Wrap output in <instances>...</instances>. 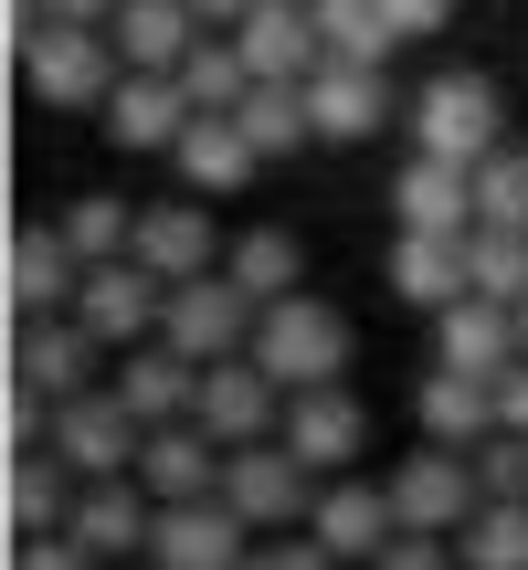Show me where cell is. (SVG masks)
<instances>
[{
    "mask_svg": "<svg viewBox=\"0 0 528 570\" xmlns=\"http://www.w3.org/2000/svg\"><path fill=\"white\" fill-rule=\"evenodd\" d=\"M63 233H75V254H85V265H106V254H127V244H138V212H127L117 190H85V202L63 212Z\"/></svg>",
    "mask_w": 528,
    "mask_h": 570,
    "instance_id": "e575fe53",
    "label": "cell"
},
{
    "mask_svg": "<svg viewBox=\"0 0 528 570\" xmlns=\"http://www.w3.org/2000/svg\"><path fill=\"white\" fill-rule=\"evenodd\" d=\"M190 11H202L212 32H233V21H244V0H190Z\"/></svg>",
    "mask_w": 528,
    "mask_h": 570,
    "instance_id": "7bdbcfd3",
    "label": "cell"
},
{
    "mask_svg": "<svg viewBox=\"0 0 528 570\" xmlns=\"http://www.w3.org/2000/svg\"><path fill=\"white\" fill-rule=\"evenodd\" d=\"M370 570H466V550H454V539H433V529H402Z\"/></svg>",
    "mask_w": 528,
    "mask_h": 570,
    "instance_id": "f35d334b",
    "label": "cell"
},
{
    "mask_svg": "<svg viewBox=\"0 0 528 570\" xmlns=\"http://www.w3.org/2000/svg\"><path fill=\"white\" fill-rule=\"evenodd\" d=\"M306 529H317L339 560H360V570H370L391 539H402V518H391V475H381V487H370V475H327L317 508H306Z\"/></svg>",
    "mask_w": 528,
    "mask_h": 570,
    "instance_id": "2e32d148",
    "label": "cell"
},
{
    "mask_svg": "<svg viewBox=\"0 0 528 570\" xmlns=\"http://www.w3.org/2000/svg\"><path fill=\"white\" fill-rule=\"evenodd\" d=\"M190 423H212L223 444H264V433L285 423V381L254 360V348H233V360H202V391H190Z\"/></svg>",
    "mask_w": 528,
    "mask_h": 570,
    "instance_id": "9c48e42d",
    "label": "cell"
},
{
    "mask_svg": "<svg viewBox=\"0 0 528 570\" xmlns=\"http://www.w3.org/2000/svg\"><path fill=\"white\" fill-rule=\"evenodd\" d=\"M106 32H117L127 63H148V75H180V53L212 32V21L190 11V0H117V21H106Z\"/></svg>",
    "mask_w": 528,
    "mask_h": 570,
    "instance_id": "4316f807",
    "label": "cell"
},
{
    "mask_svg": "<svg viewBox=\"0 0 528 570\" xmlns=\"http://www.w3.org/2000/svg\"><path fill=\"white\" fill-rule=\"evenodd\" d=\"M148 560L159 570H244L254 560V518L233 497H169L159 529H148Z\"/></svg>",
    "mask_w": 528,
    "mask_h": 570,
    "instance_id": "8992f818",
    "label": "cell"
},
{
    "mask_svg": "<svg viewBox=\"0 0 528 570\" xmlns=\"http://www.w3.org/2000/svg\"><path fill=\"white\" fill-rule=\"evenodd\" d=\"M254 317H264V306H254L223 265H212V275H180V285H169L159 338H169V348H190V360H233V348H254Z\"/></svg>",
    "mask_w": 528,
    "mask_h": 570,
    "instance_id": "ba28073f",
    "label": "cell"
},
{
    "mask_svg": "<svg viewBox=\"0 0 528 570\" xmlns=\"http://www.w3.org/2000/svg\"><path fill=\"white\" fill-rule=\"evenodd\" d=\"M223 275L244 285L254 306H275V296H296V275H306V244H296V233H285V223H254L244 244L223 254Z\"/></svg>",
    "mask_w": 528,
    "mask_h": 570,
    "instance_id": "f1b7e54d",
    "label": "cell"
},
{
    "mask_svg": "<svg viewBox=\"0 0 528 570\" xmlns=\"http://www.w3.org/2000/svg\"><path fill=\"white\" fill-rule=\"evenodd\" d=\"M275 433L317 475H349V465H360V444H370V412H360V391H349V381H317V391H285V423Z\"/></svg>",
    "mask_w": 528,
    "mask_h": 570,
    "instance_id": "5bb4252c",
    "label": "cell"
},
{
    "mask_svg": "<svg viewBox=\"0 0 528 570\" xmlns=\"http://www.w3.org/2000/svg\"><path fill=\"white\" fill-rule=\"evenodd\" d=\"M518 348H528V306H518Z\"/></svg>",
    "mask_w": 528,
    "mask_h": 570,
    "instance_id": "ee69618b",
    "label": "cell"
},
{
    "mask_svg": "<svg viewBox=\"0 0 528 570\" xmlns=\"http://www.w3.org/2000/svg\"><path fill=\"white\" fill-rule=\"evenodd\" d=\"M117 75H127V53H117L106 21H53L42 11V32L21 42V85H32L42 106H106Z\"/></svg>",
    "mask_w": 528,
    "mask_h": 570,
    "instance_id": "6da1fadb",
    "label": "cell"
},
{
    "mask_svg": "<svg viewBox=\"0 0 528 570\" xmlns=\"http://www.w3.org/2000/svg\"><path fill=\"white\" fill-rule=\"evenodd\" d=\"M0 285H11V317H53V306H75V285H85V254H75V233H32L21 223L11 233V254H0Z\"/></svg>",
    "mask_w": 528,
    "mask_h": 570,
    "instance_id": "d6986e66",
    "label": "cell"
},
{
    "mask_svg": "<svg viewBox=\"0 0 528 570\" xmlns=\"http://www.w3.org/2000/svg\"><path fill=\"white\" fill-rule=\"evenodd\" d=\"M223 497L254 518V529H306V508H317V465H306L285 433H264V444H233L223 454Z\"/></svg>",
    "mask_w": 528,
    "mask_h": 570,
    "instance_id": "277c9868",
    "label": "cell"
},
{
    "mask_svg": "<svg viewBox=\"0 0 528 570\" xmlns=\"http://www.w3.org/2000/svg\"><path fill=\"white\" fill-rule=\"evenodd\" d=\"M127 254H138L159 285L223 265V254H212V212H202V202H148V212H138V244H127Z\"/></svg>",
    "mask_w": 528,
    "mask_h": 570,
    "instance_id": "d4e9b609",
    "label": "cell"
},
{
    "mask_svg": "<svg viewBox=\"0 0 528 570\" xmlns=\"http://www.w3.org/2000/svg\"><path fill=\"white\" fill-rule=\"evenodd\" d=\"M306 106H317V138H327V148H360V138H381V117H391V85H381V63H349V53H327L317 75H306Z\"/></svg>",
    "mask_w": 528,
    "mask_h": 570,
    "instance_id": "ffe728a7",
    "label": "cell"
},
{
    "mask_svg": "<svg viewBox=\"0 0 528 570\" xmlns=\"http://www.w3.org/2000/svg\"><path fill=\"white\" fill-rule=\"evenodd\" d=\"M476 223L528 233V148H487L476 159Z\"/></svg>",
    "mask_w": 528,
    "mask_h": 570,
    "instance_id": "836d02e7",
    "label": "cell"
},
{
    "mask_svg": "<svg viewBox=\"0 0 528 570\" xmlns=\"http://www.w3.org/2000/svg\"><path fill=\"white\" fill-rule=\"evenodd\" d=\"M180 85H190V106H244L254 96V63H244V42H233V32H202L180 53Z\"/></svg>",
    "mask_w": 528,
    "mask_h": 570,
    "instance_id": "1f68e13d",
    "label": "cell"
},
{
    "mask_svg": "<svg viewBox=\"0 0 528 570\" xmlns=\"http://www.w3.org/2000/svg\"><path fill=\"white\" fill-rule=\"evenodd\" d=\"M127 570H159V560H127Z\"/></svg>",
    "mask_w": 528,
    "mask_h": 570,
    "instance_id": "f6af8a7d",
    "label": "cell"
},
{
    "mask_svg": "<svg viewBox=\"0 0 528 570\" xmlns=\"http://www.w3.org/2000/svg\"><path fill=\"white\" fill-rule=\"evenodd\" d=\"M42 444H53L75 475H138L148 423L127 412V391H117V381H96V391H75V402H53V433H42Z\"/></svg>",
    "mask_w": 528,
    "mask_h": 570,
    "instance_id": "3957f363",
    "label": "cell"
},
{
    "mask_svg": "<svg viewBox=\"0 0 528 570\" xmlns=\"http://www.w3.org/2000/svg\"><path fill=\"white\" fill-rule=\"evenodd\" d=\"M466 296H497V306H528V233H508V223H476L466 233Z\"/></svg>",
    "mask_w": 528,
    "mask_h": 570,
    "instance_id": "f546056e",
    "label": "cell"
},
{
    "mask_svg": "<svg viewBox=\"0 0 528 570\" xmlns=\"http://www.w3.org/2000/svg\"><path fill=\"white\" fill-rule=\"evenodd\" d=\"M96 360H117V348H106L96 327L75 317V306H53V317H21V338H11V381L53 391V402L96 391Z\"/></svg>",
    "mask_w": 528,
    "mask_h": 570,
    "instance_id": "8fae6325",
    "label": "cell"
},
{
    "mask_svg": "<svg viewBox=\"0 0 528 570\" xmlns=\"http://www.w3.org/2000/svg\"><path fill=\"white\" fill-rule=\"evenodd\" d=\"M466 570H528V497H487V508L454 529Z\"/></svg>",
    "mask_w": 528,
    "mask_h": 570,
    "instance_id": "4dcf8cb0",
    "label": "cell"
},
{
    "mask_svg": "<svg viewBox=\"0 0 528 570\" xmlns=\"http://www.w3.org/2000/svg\"><path fill=\"white\" fill-rule=\"evenodd\" d=\"M391 223H412V233H476V159L412 148L402 180H391Z\"/></svg>",
    "mask_w": 528,
    "mask_h": 570,
    "instance_id": "9a60e30c",
    "label": "cell"
},
{
    "mask_svg": "<svg viewBox=\"0 0 528 570\" xmlns=\"http://www.w3.org/2000/svg\"><path fill=\"white\" fill-rule=\"evenodd\" d=\"M75 487H85V475L63 465L53 444H11V475H0L11 539H32V529H63V518H75Z\"/></svg>",
    "mask_w": 528,
    "mask_h": 570,
    "instance_id": "603a6c76",
    "label": "cell"
},
{
    "mask_svg": "<svg viewBox=\"0 0 528 570\" xmlns=\"http://www.w3.org/2000/svg\"><path fill=\"white\" fill-rule=\"evenodd\" d=\"M53 21H117V0H42Z\"/></svg>",
    "mask_w": 528,
    "mask_h": 570,
    "instance_id": "b9f144b4",
    "label": "cell"
},
{
    "mask_svg": "<svg viewBox=\"0 0 528 570\" xmlns=\"http://www.w3.org/2000/svg\"><path fill=\"white\" fill-rule=\"evenodd\" d=\"M476 487H487V497H528V433L497 423L487 444H476Z\"/></svg>",
    "mask_w": 528,
    "mask_h": 570,
    "instance_id": "8d00e7d4",
    "label": "cell"
},
{
    "mask_svg": "<svg viewBox=\"0 0 528 570\" xmlns=\"http://www.w3.org/2000/svg\"><path fill=\"white\" fill-rule=\"evenodd\" d=\"M63 529L85 539L106 570H127V560H148V529H159V497L138 487V475H85L75 487V518Z\"/></svg>",
    "mask_w": 528,
    "mask_h": 570,
    "instance_id": "4fadbf2b",
    "label": "cell"
},
{
    "mask_svg": "<svg viewBox=\"0 0 528 570\" xmlns=\"http://www.w3.org/2000/svg\"><path fill=\"white\" fill-rule=\"evenodd\" d=\"M433 360H444V370H476V381H497V370L518 360V306H497V296L433 306Z\"/></svg>",
    "mask_w": 528,
    "mask_h": 570,
    "instance_id": "44dd1931",
    "label": "cell"
},
{
    "mask_svg": "<svg viewBox=\"0 0 528 570\" xmlns=\"http://www.w3.org/2000/svg\"><path fill=\"white\" fill-rule=\"evenodd\" d=\"M254 360L275 370L285 391L349 381V317H339L327 296H306V285H296V296H275V306L254 317Z\"/></svg>",
    "mask_w": 528,
    "mask_h": 570,
    "instance_id": "7a4b0ae2",
    "label": "cell"
},
{
    "mask_svg": "<svg viewBox=\"0 0 528 570\" xmlns=\"http://www.w3.org/2000/svg\"><path fill=\"white\" fill-rule=\"evenodd\" d=\"M476 508H487V487H476V454H466V444H423V454L391 465V518H402V529L454 539Z\"/></svg>",
    "mask_w": 528,
    "mask_h": 570,
    "instance_id": "5b68a950",
    "label": "cell"
},
{
    "mask_svg": "<svg viewBox=\"0 0 528 570\" xmlns=\"http://www.w3.org/2000/svg\"><path fill=\"white\" fill-rule=\"evenodd\" d=\"M96 117H106V138H117L127 159H148V148L169 159V148H180V127L202 117V106H190V85H180V75H148V63H127L117 96H106Z\"/></svg>",
    "mask_w": 528,
    "mask_h": 570,
    "instance_id": "7c38bea8",
    "label": "cell"
},
{
    "mask_svg": "<svg viewBox=\"0 0 528 570\" xmlns=\"http://www.w3.org/2000/svg\"><path fill=\"white\" fill-rule=\"evenodd\" d=\"M497 423H508V433H528V348H518L508 370H497Z\"/></svg>",
    "mask_w": 528,
    "mask_h": 570,
    "instance_id": "60d3db41",
    "label": "cell"
},
{
    "mask_svg": "<svg viewBox=\"0 0 528 570\" xmlns=\"http://www.w3.org/2000/svg\"><path fill=\"white\" fill-rule=\"evenodd\" d=\"M117 391H127V412H138V423H180L190 391H202V360H190V348H169V338H138V348H117Z\"/></svg>",
    "mask_w": 528,
    "mask_h": 570,
    "instance_id": "cb8c5ba5",
    "label": "cell"
},
{
    "mask_svg": "<svg viewBox=\"0 0 528 570\" xmlns=\"http://www.w3.org/2000/svg\"><path fill=\"white\" fill-rule=\"evenodd\" d=\"M381 11H391V32H402V42H423V32H444V21H454V0H381Z\"/></svg>",
    "mask_w": 528,
    "mask_h": 570,
    "instance_id": "ab89813d",
    "label": "cell"
},
{
    "mask_svg": "<svg viewBox=\"0 0 528 570\" xmlns=\"http://www.w3.org/2000/svg\"><path fill=\"white\" fill-rule=\"evenodd\" d=\"M317 32H327V53H349V63H391V11L381 0H317Z\"/></svg>",
    "mask_w": 528,
    "mask_h": 570,
    "instance_id": "d6a6232c",
    "label": "cell"
},
{
    "mask_svg": "<svg viewBox=\"0 0 528 570\" xmlns=\"http://www.w3.org/2000/svg\"><path fill=\"white\" fill-rule=\"evenodd\" d=\"M412 412H423V444H466L476 454L497 433V381H476V370H433Z\"/></svg>",
    "mask_w": 528,
    "mask_h": 570,
    "instance_id": "83f0119b",
    "label": "cell"
},
{
    "mask_svg": "<svg viewBox=\"0 0 528 570\" xmlns=\"http://www.w3.org/2000/svg\"><path fill=\"white\" fill-rule=\"evenodd\" d=\"M412 148H444V159H487L508 148V106H497L487 75H433L412 96Z\"/></svg>",
    "mask_w": 528,
    "mask_h": 570,
    "instance_id": "52a82bcc",
    "label": "cell"
},
{
    "mask_svg": "<svg viewBox=\"0 0 528 570\" xmlns=\"http://www.w3.org/2000/svg\"><path fill=\"white\" fill-rule=\"evenodd\" d=\"M233 42H244L254 75H285L306 85L327 63V32H317V0H244V21H233Z\"/></svg>",
    "mask_w": 528,
    "mask_h": 570,
    "instance_id": "e0dca14e",
    "label": "cell"
},
{
    "mask_svg": "<svg viewBox=\"0 0 528 570\" xmlns=\"http://www.w3.org/2000/svg\"><path fill=\"white\" fill-rule=\"evenodd\" d=\"M244 570H349V560H339V550H327V539H317V529H264Z\"/></svg>",
    "mask_w": 528,
    "mask_h": 570,
    "instance_id": "d590c367",
    "label": "cell"
},
{
    "mask_svg": "<svg viewBox=\"0 0 528 570\" xmlns=\"http://www.w3.org/2000/svg\"><path fill=\"white\" fill-rule=\"evenodd\" d=\"M11 570H106V560L75 529H32V539H11Z\"/></svg>",
    "mask_w": 528,
    "mask_h": 570,
    "instance_id": "74e56055",
    "label": "cell"
},
{
    "mask_svg": "<svg viewBox=\"0 0 528 570\" xmlns=\"http://www.w3.org/2000/svg\"><path fill=\"white\" fill-rule=\"evenodd\" d=\"M223 433H212V423H190V412H180V423H148V444H138V487L148 497H159V508H169V497H223Z\"/></svg>",
    "mask_w": 528,
    "mask_h": 570,
    "instance_id": "ac0fdd59",
    "label": "cell"
},
{
    "mask_svg": "<svg viewBox=\"0 0 528 570\" xmlns=\"http://www.w3.org/2000/svg\"><path fill=\"white\" fill-rule=\"evenodd\" d=\"M466 233H391V296H402V306H454V296H466Z\"/></svg>",
    "mask_w": 528,
    "mask_h": 570,
    "instance_id": "484cf974",
    "label": "cell"
},
{
    "mask_svg": "<svg viewBox=\"0 0 528 570\" xmlns=\"http://www.w3.org/2000/svg\"><path fill=\"white\" fill-rule=\"evenodd\" d=\"M75 317L96 327L106 348H138V338H159V317H169V285L138 265V254H106V265H85L75 285Z\"/></svg>",
    "mask_w": 528,
    "mask_h": 570,
    "instance_id": "30bf717a",
    "label": "cell"
},
{
    "mask_svg": "<svg viewBox=\"0 0 528 570\" xmlns=\"http://www.w3.org/2000/svg\"><path fill=\"white\" fill-rule=\"evenodd\" d=\"M169 159H180L190 190H212V202H223V190H244L254 169H264V148L244 138V117H233V106H202V117L180 127V148H169Z\"/></svg>",
    "mask_w": 528,
    "mask_h": 570,
    "instance_id": "7402d4cb",
    "label": "cell"
}]
</instances>
